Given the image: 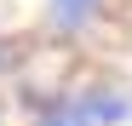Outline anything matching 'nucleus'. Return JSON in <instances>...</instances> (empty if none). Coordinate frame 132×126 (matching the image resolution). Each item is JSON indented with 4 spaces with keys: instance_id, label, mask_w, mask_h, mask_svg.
I'll return each mask as SVG.
<instances>
[{
    "instance_id": "2",
    "label": "nucleus",
    "mask_w": 132,
    "mask_h": 126,
    "mask_svg": "<svg viewBox=\"0 0 132 126\" xmlns=\"http://www.w3.org/2000/svg\"><path fill=\"white\" fill-rule=\"evenodd\" d=\"M98 12H103V0H46V23H52L57 34H80V29H92Z\"/></svg>"
},
{
    "instance_id": "1",
    "label": "nucleus",
    "mask_w": 132,
    "mask_h": 126,
    "mask_svg": "<svg viewBox=\"0 0 132 126\" xmlns=\"http://www.w3.org/2000/svg\"><path fill=\"white\" fill-rule=\"evenodd\" d=\"M126 120H132V97L115 86H92V92L46 103L35 126H126Z\"/></svg>"
}]
</instances>
